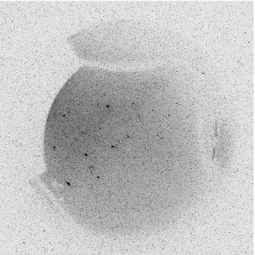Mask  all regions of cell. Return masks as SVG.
<instances>
[{"mask_svg":"<svg viewBox=\"0 0 255 255\" xmlns=\"http://www.w3.org/2000/svg\"><path fill=\"white\" fill-rule=\"evenodd\" d=\"M233 130L230 124L215 121L207 124L204 140L208 154L215 165L226 166L231 155Z\"/></svg>","mask_w":255,"mask_h":255,"instance_id":"obj_1","label":"cell"}]
</instances>
